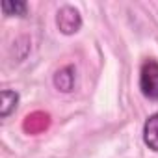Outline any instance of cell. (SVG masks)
<instances>
[{
    "label": "cell",
    "instance_id": "obj_1",
    "mask_svg": "<svg viewBox=\"0 0 158 158\" xmlns=\"http://www.w3.org/2000/svg\"><path fill=\"white\" fill-rule=\"evenodd\" d=\"M139 89L145 99L158 102V61L145 60L139 69Z\"/></svg>",
    "mask_w": 158,
    "mask_h": 158
},
{
    "label": "cell",
    "instance_id": "obj_2",
    "mask_svg": "<svg viewBox=\"0 0 158 158\" xmlns=\"http://www.w3.org/2000/svg\"><path fill=\"white\" fill-rule=\"evenodd\" d=\"M56 24H58V30L63 34V35H73L80 30L82 26V17H80V11L73 6H61L56 13Z\"/></svg>",
    "mask_w": 158,
    "mask_h": 158
},
{
    "label": "cell",
    "instance_id": "obj_3",
    "mask_svg": "<svg viewBox=\"0 0 158 158\" xmlns=\"http://www.w3.org/2000/svg\"><path fill=\"white\" fill-rule=\"evenodd\" d=\"M143 143L151 151L158 152V112L149 115L143 125Z\"/></svg>",
    "mask_w": 158,
    "mask_h": 158
},
{
    "label": "cell",
    "instance_id": "obj_4",
    "mask_svg": "<svg viewBox=\"0 0 158 158\" xmlns=\"http://www.w3.org/2000/svg\"><path fill=\"white\" fill-rule=\"evenodd\" d=\"M74 67L73 65H67L63 69H60L56 74H54V88L61 93H69L73 91L74 88Z\"/></svg>",
    "mask_w": 158,
    "mask_h": 158
},
{
    "label": "cell",
    "instance_id": "obj_6",
    "mask_svg": "<svg viewBox=\"0 0 158 158\" xmlns=\"http://www.w3.org/2000/svg\"><path fill=\"white\" fill-rule=\"evenodd\" d=\"M26 11H28V4L21 2V0H17V2H10V0L2 2V13L6 17H24Z\"/></svg>",
    "mask_w": 158,
    "mask_h": 158
},
{
    "label": "cell",
    "instance_id": "obj_5",
    "mask_svg": "<svg viewBox=\"0 0 158 158\" xmlns=\"http://www.w3.org/2000/svg\"><path fill=\"white\" fill-rule=\"evenodd\" d=\"M17 104H19V93L11 89H2V93H0V117L2 119L10 117L17 110Z\"/></svg>",
    "mask_w": 158,
    "mask_h": 158
}]
</instances>
